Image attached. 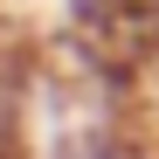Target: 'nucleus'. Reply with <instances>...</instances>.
<instances>
[{"instance_id": "nucleus-1", "label": "nucleus", "mask_w": 159, "mask_h": 159, "mask_svg": "<svg viewBox=\"0 0 159 159\" xmlns=\"http://www.w3.org/2000/svg\"><path fill=\"white\" fill-rule=\"evenodd\" d=\"M56 159H111V152H90V145H76V152H56Z\"/></svg>"}]
</instances>
